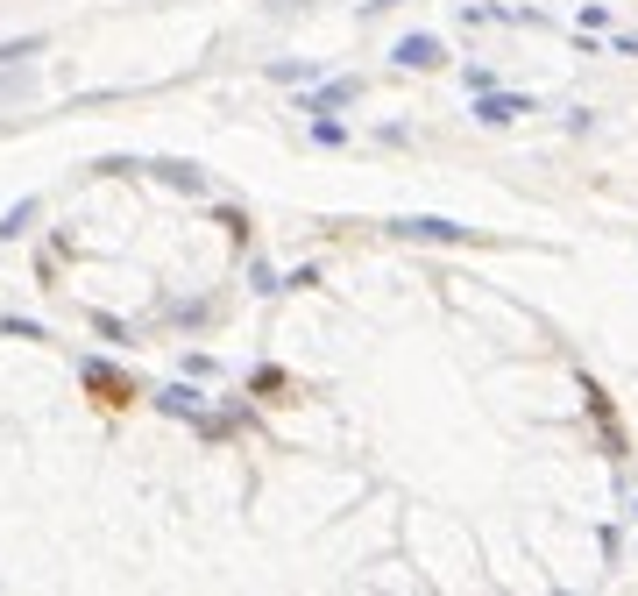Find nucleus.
<instances>
[{
    "instance_id": "nucleus-1",
    "label": "nucleus",
    "mask_w": 638,
    "mask_h": 596,
    "mask_svg": "<svg viewBox=\"0 0 638 596\" xmlns=\"http://www.w3.org/2000/svg\"><path fill=\"white\" fill-rule=\"evenodd\" d=\"M397 64H412V71H433V64H447V50H440L433 36H405V43H397Z\"/></svg>"
},
{
    "instance_id": "nucleus-3",
    "label": "nucleus",
    "mask_w": 638,
    "mask_h": 596,
    "mask_svg": "<svg viewBox=\"0 0 638 596\" xmlns=\"http://www.w3.org/2000/svg\"><path fill=\"white\" fill-rule=\"evenodd\" d=\"M86 384L100 391V405H128V384L114 377V369H86Z\"/></svg>"
},
{
    "instance_id": "nucleus-2",
    "label": "nucleus",
    "mask_w": 638,
    "mask_h": 596,
    "mask_svg": "<svg viewBox=\"0 0 638 596\" xmlns=\"http://www.w3.org/2000/svg\"><path fill=\"white\" fill-rule=\"evenodd\" d=\"M397 235H426V242H461L468 228H454V220H397Z\"/></svg>"
},
{
    "instance_id": "nucleus-4",
    "label": "nucleus",
    "mask_w": 638,
    "mask_h": 596,
    "mask_svg": "<svg viewBox=\"0 0 638 596\" xmlns=\"http://www.w3.org/2000/svg\"><path fill=\"white\" fill-rule=\"evenodd\" d=\"M475 114H483V121L497 128V121H511V114H525V100H511V93H504V100H483V107H475Z\"/></svg>"
}]
</instances>
